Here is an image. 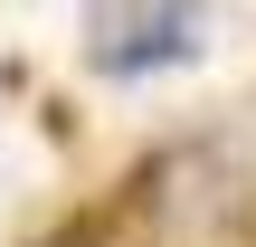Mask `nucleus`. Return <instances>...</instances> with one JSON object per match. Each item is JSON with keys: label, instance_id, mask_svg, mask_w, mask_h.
Wrapping results in <instances>:
<instances>
[{"label": "nucleus", "instance_id": "f257e3e1", "mask_svg": "<svg viewBox=\"0 0 256 247\" xmlns=\"http://www.w3.org/2000/svg\"><path fill=\"white\" fill-rule=\"evenodd\" d=\"M190 19H200V0H152V10H133L124 29H104L95 67H104V76H142V67H162V57H190Z\"/></svg>", "mask_w": 256, "mask_h": 247}]
</instances>
